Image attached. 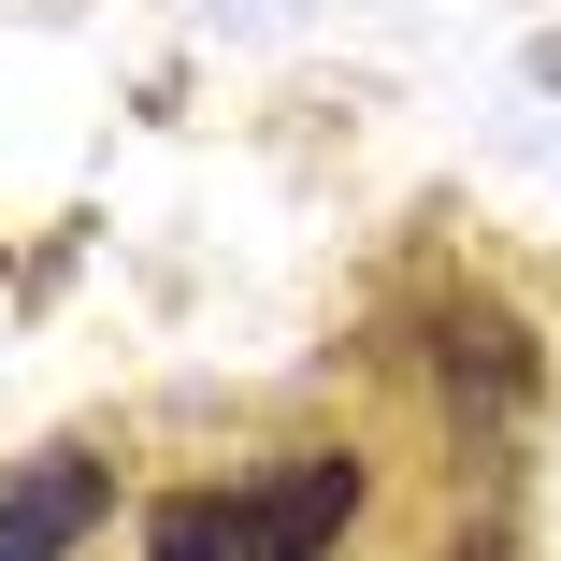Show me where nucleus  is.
<instances>
[{
	"label": "nucleus",
	"instance_id": "f03ea898",
	"mask_svg": "<svg viewBox=\"0 0 561 561\" xmlns=\"http://www.w3.org/2000/svg\"><path fill=\"white\" fill-rule=\"evenodd\" d=\"M417 360H432V389H446L461 432H518V417L547 403V346H533L490 288H446V302L417 317Z\"/></svg>",
	"mask_w": 561,
	"mask_h": 561
},
{
	"label": "nucleus",
	"instance_id": "f257e3e1",
	"mask_svg": "<svg viewBox=\"0 0 561 561\" xmlns=\"http://www.w3.org/2000/svg\"><path fill=\"white\" fill-rule=\"evenodd\" d=\"M375 504L360 446H274L245 476H187L145 504V561H331Z\"/></svg>",
	"mask_w": 561,
	"mask_h": 561
},
{
	"label": "nucleus",
	"instance_id": "7ed1b4c3",
	"mask_svg": "<svg viewBox=\"0 0 561 561\" xmlns=\"http://www.w3.org/2000/svg\"><path fill=\"white\" fill-rule=\"evenodd\" d=\"M101 518H116V461L101 446H44V461L0 476V561H72Z\"/></svg>",
	"mask_w": 561,
	"mask_h": 561
},
{
	"label": "nucleus",
	"instance_id": "20e7f679",
	"mask_svg": "<svg viewBox=\"0 0 561 561\" xmlns=\"http://www.w3.org/2000/svg\"><path fill=\"white\" fill-rule=\"evenodd\" d=\"M476 561H504V547H476Z\"/></svg>",
	"mask_w": 561,
	"mask_h": 561
}]
</instances>
